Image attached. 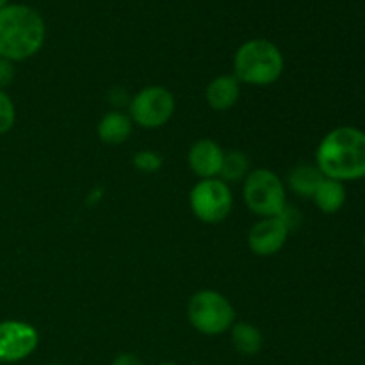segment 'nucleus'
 <instances>
[{"label": "nucleus", "mask_w": 365, "mask_h": 365, "mask_svg": "<svg viewBox=\"0 0 365 365\" xmlns=\"http://www.w3.org/2000/svg\"><path fill=\"white\" fill-rule=\"evenodd\" d=\"M316 166L327 178L351 182L365 178V132L356 127H337L321 139Z\"/></svg>", "instance_id": "nucleus-1"}, {"label": "nucleus", "mask_w": 365, "mask_h": 365, "mask_svg": "<svg viewBox=\"0 0 365 365\" xmlns=\"http://www.w3.org/2000/svg\"><path fill=\"white\" fill-rule=\"evenodd\" d=\"M45 21L41 14L24 4H7L0 9V57L25 61L36 56L45 43Z\"/></svg>", "instance_id": "nucleus-2"}, {"label": "nucleus", "mask_w": 365, "mask_h": 365, "mask_svg": "<svg viewBox=\"0 0 365 365\" xmlns=\"http://www.w3.org/2000/svg\"><path fill=\"white\" fill-rule=\"evenodd\" d=\"M284 73V56L267 39H250L242 43L234 56V77L245 84L266 88Z\"/></svg>", "instance_id": "nucleus-3"}, {"label": "nucleus", "mask_w": 365, "mask_h": 365, "mask_svg": "<svg viewBox=\"0 0 365 365\" xmlns=\"http://www.w3.org/2000/svg\"><path fill=\"white\" fill-rule=\"evenodd\" d=\"M189 323L203 335H221L235 323V310L221 292L200 291L189 299Z\"/></svg>", "instance_id": "nucleus-4"}, {"label": "nucleus", "mask_w": 365, "mask_h": 365, "mask_svg": "<svg viewBox=\"0 0 365 365\" xmlns=\"http://www.w3.org/2000/svg\"><path fill=\"white\" fill-rule=\"evenodd\" d=\"M242 196L253 214L260 217L280 216L285 203V187L280 177L271 170H253L245 180Z\"/></svg>", "instance_id": "nucleus-5"}, {"label": "nucleus", "mask_w": 365, "mask_h": 365, "mask_svg": "<svg viewBox=\"0 0 365 365\" xmlns=\"http://www.w3.org/2000/svg\"><path fill=\"white\" fill-rule=\"evenodd\" d=\"M189 203L192 214L200 221L216 225L227 220L234 205V198L227 182L221 178H205L191 189Z\"/></svg>", "instance_id": "nucleus-6"}, {"label": "nucleus", "mask_w": 365, "mask_h": 365, "mask_svg": "<svg viewBox=\"0 0 365 365\" xmlns=\"http://www.w3.org/2000/svg\"><path fill=\"white\" fill-rule=\"evenodd\" d=\"M175 98L163 86L141 89L130 102V120L143 128H159L171 120Z\"/></svg>", "instance_id": "nucleus-7"}, {"label": "nucleus", "mask_w": 365, "mask_h": 365, "mask_svg": "<svg viewBox=\"0 0 365 365\" xmlns=\"http://www.w3.org/2000/svg\"><path fill=\"white\" fill-rule=\"evenodd\" d=\"M38 344L39 334L32 324L14 319L0 323V362H20L31 356Z\"/></svg>", "instance_id": "nucleus-8"}, {"label": "nucleus", "mask_w": 365, "mask_h": 365, "mask_svg": "<svg viewBox=\"0 0 365 365\" xmlns=\"http://www.w3.org/2000/svg\"><path fill=\"white\" fill-rule=\"evenodd\" d=\"M287 221L282 216L262 217L248 234V246L255 255L271 257L284 248L289 237Z\"/></svg>", "instance_id": "nucleus-9"}, {"label": "nucleus", "mask_w": 365, "mask_h": 365, "mask_svg": "<svg viewBox=\"0 0 365 365\" xmlns=\"http://www.w3.org/2000/svg\"><path fill=\"white\" fill-rule=\"evenodd\" d=\"M189 166L192 173L198 175L202 180L205 178L220 177L221 166H223L225 152L216 141L210 139H200L189 150Z\"/></svg>", "instance_id": "nucleus-10"}, {"label": "nucleus", "mask_w": 365, "mask_h": 365, "mask_svg": "<svg viewBox=\"0 0 365 365\" xmlns=\"http://www.w3.org/2000/svg\"><path fill=\"white\" fill-rule=\"evenodd\" d=\"M241 95V82L234 75H220L207 86V103L214 110H228L237 103Z\"/></svg>", "instance_id": "nucleus-11"}, {"label": "nucleus", "mask_w": 365, "mask_h": 365, "mask_svg": "<svg viewBox=\"0 0 365 365\" xmlns=\"http://www.w3.org/2000/svg\"><path fill=\"white\" fill-rule=\"evenodd\" d=\"M96 132H98L100 141L106 143V145H121V143H125L130 138L132 120L130 116H125L123 113L113 110V113H107L106 116L100 120Z\"/></svg>", "instance_id": "nucleus-12"}, {"label": "nucleus", "mask_w": 365, "mask_h": 365, "mask_svg": "<svg viewBox=\"0 0 365 365\" xmlns=\"http://www.w3.org/2000/svg\"><path fill=\"white\" fill-rule=\"evenodd\" d=\"M346 196H348V192H346V187L342 182L324 177V180L316 189L312 198L321 212L335 214L344 207Z\"/></svg>", "instance_id": "nucleus-13"}, {"label": "nucleus", "mask_w": 365, "mask_h": 365, "mask_svg": "<svg viewBox=\"0 0 365 365\" xmlns=\"http://www.w3.org/2000/svg\"><path fill=\"white\" fill-rule=\"evenodd\" d=\"M324 180V175L321 173L319 168L312 166V164H299L294 170L289 173V187L296 192V195L303 196V198H312L316 189L319 187L321 182Z\"/></svg>", "instance_id": "nucleus-14"}, {"label": "nucleus", "mask_w": 365, "mask_h": 365, "mask_svg": "<svg viewBox=\"0 0 365 365\" xmlns=\"http://www.w3.org/2000/svg\"><path fill=\"white\" fill-rule=\"evenodd\" d=\"M232 342H234V348L241 355L252 356L262 349L264 337L259 328L253 327V324L234 323V327H232Z\"/></svg>", "instance_id": "nucleus-15"}, {"label": "nucleus", "mask_w": 365, "mask_h": 365, "mask_svg": "<svg viewBox=\"0 0 365 365\" xmlns=\"http://www.w3.org/2000/svg\"><path fill=\"white\" fill-rule=\"evenodd\" d=\"M220 177L223 182H237L241 178L248 177V157L242 152H237V150L225 153Z\"/></svg>", "instance_id": "nucleus-16"}, {"label": "nucleus", "mask_w": 365, "mask_h": 365, "mask_svg": "<svg viewBox=\"0 0 365 365\" xmlns=\"http://www.w3.org/2000/svg\"><path fill=\"white\" fill-rule=\"evenodd\" d=\"M16 121V109L13 100L4 89H0V134H7Z\"/></svg>", "instance_id": "nucleus-17"}, {"label": "nucleus", "mask_w": 365, "mask_h": 365, "mask_svg": "<svg viewBox=\"0 0 365 365\" xmlns=\"http://www.w3.org/2000/svg\"><path fill=\"white\" fill-rule=\"evenodd\" d=\"M134 166L145 173H155L163 168V157L150 150H143L134 155Z\"/></svg>", "instance_id": "nucleus-18"}, {"label": "nucleus", "mask_w": 365, "mask_h": 365, "mask_svg": "<svg viewBox=\"0 0 365 365\" xmlns=\"http://www.w3.org/2000/svg\"><path fill=\"white\" fill-rule=\"evenodd\" d=\"M14 63L13 61H7L0 57V89L7 88V86L13 82L14 78Z\"/></svg>", "instance_id": "nucleus-19"}, {"label": "nucleus", "mask_w": 365, "mask_h": 365, "mask_svg": "<svg viewBox=\"0 0 365 365\" xmlns=\"http://www.w3.org/2000/svg\"><path fill=\"white\" fill-rule=\"evenodd\" d=\"M113 365H145L139 356L132 355V353H121L113 360Z\"/></svg>", "instance_id": "nucleus-20"}, {"label": "nucleus", "mask_w": 365, "mask_h": 365, "mask_svg": "<svg viewBox=\"0 0 365 365\" xmlns=\"http://www.w3.org/2000/svg\"><path fill=\"white\" fill-rule=\"evenodd\" d=\"M7 4H9V0H0V9H2V7H6Z\"/></svg>", "instance_id": "nucleus-21"}, {"label": "nucleus", "mask_w": 365, "mask_h": 365, "mask_svg": "<svg viewBox=\"0 0 365 365\" xmlns=\"http://www.w3.org/2000/svg\"><path fill=\"white\" fill-rule=\"evenodd\" d=\"M160 365H178V364H171V362H168V364H160Z\"/></svg>", "instance_id": "nucleus-22"}, {"label": "nucleus", "mask_w": 365, "mask_h": 365, "mask_svg": "<svg viewBox=\"0 0 365 365\" xmlns=\"http://www.w3.org/2000/svg\"><path fill=\"white\" fill-rule=\"evenodd\" d=\"M364 245H365V237H364Z\"/></svg>", "instance_id": "nucleus-23"}, {"label": "nucleus", "mask_w": 365, "mask_h": 365, "mask_svg": "<svg viewBox=\"0 0 365 365\" xmlns=\"http://www.w3.org/2000/svg\"><path fill=\"white\" fill-rule=\"evenodd\" d=\"M53 365H57V364H53Z\"/></svg>", "instance_id": "nucleus-24"}, {"label": "nucleus", "mask_w": 365, "mask_h": 365, "mask_svg": "<svg viewBox=\"0 0 365 365\" xmlns=\"http://www.w3.org/2000/svg\"><path fill=\"white\" fill-rule=\"evenodd\" d=\"M0 365H2V364H0Z\"/></svg>", "instance_id": "nucleus-25"}]
</instances>
